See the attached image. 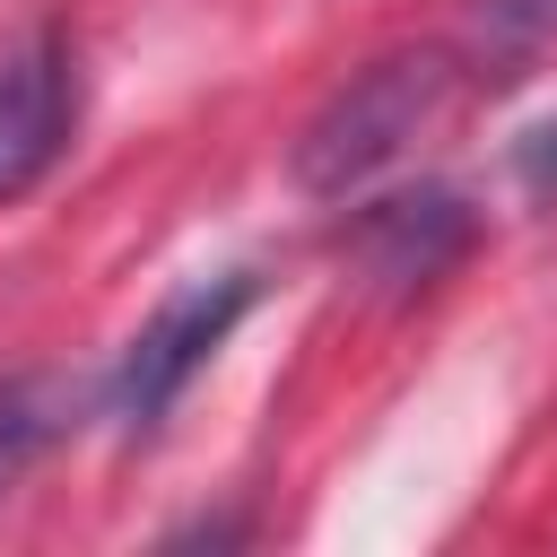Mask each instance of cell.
<instances>
[{
    "instance_id": "277c9868",
    "label": "cell",
    "mask_w": 557,
    "mask_h": 557,
    "mask_svg": "<svg viewBox=\"0 0 557 557\" xmlns=\"http://www.w3.org/2000/svg\"><path fill=\"white\" fill-rule=\"evenodd\" d=\"M479 244V209L461 200V191H444V183H418V191H392V200H374L366 218H357V252H366V270L383 278V287H426V278H444L461 252Z\"/></svg>"
},
{
    "instance_id": "8992f818",
    "label": "cell",
    "mask_w": 557,
    "mask_h": 557,
    "mask_svg": "<svg viewBox=\"0 0 557 557\" xmlns=\"http://www.w3.org/2000/svg\"><path fill=\"white\" fill-rule=\"evenodd\" d=\"M548 44H557V0H479L453 52L470 61V78H513Z\"/></svg>"
},
{
    "instance_id": "5b68a950",
    "label": "cell",
    "mask_w": 557,
    "mask_h": 557,
    "mask_svg": "<svg viewBox=\"0 0 557 557\" xmlns=\"http://www.w3.org/2000/svg\"><path fill=\"white\" fill-rule=\"evenodd\" d=\"M78 383L52 374V366H26V374H0V496L78 426Z\"/></svg>"
},
{
    "instance_id": "3957f363",
    "label": "cell",
    "mask_w": 557,
    "mask_h": 557,
    "mask_svg": "<svg viewBox=\"0 0 557 557\" xmlns=\"http://www.w3.org/2000/svg\"><path fill=\"white\" fill-rule=\"evenodd\" d=\"M78 131V61L61 26H26L0 44V209L26 200Z\"/></svg>"
},
{
    "instance_id": "7a4b0ae2",
    "label": "cell",
    "mask_w": 557,
    "mask_h": 557,
    "mask_svg": "<svg viewBox=\"0 0 557 557\" xmlns=\"http://www.w3.org/2000/svg\"><path fill=\"white\" fill-rule=\"evenodd\" d=\"M261 305V270H200L174 296H157V313L122 339L113 374H104V418L139 444L165 426V409L191 392V374L235 339V322Z\"/></svg>"
},
{
    "instance_id": "52a82bcc",
    "label": "cell",
    "mask_w": 557,
    "mask_h": 557,
    "mask_svg": "<svg viewBox=\"0 0 557 557\" xmlns=\"http://www.w3.org/2000/svg\"><path fill=\"white\" fill-rule=\"evenodd\" d=\"M513 183L531 209H557V113H540L522 139H513Z\"/></svg>"
},
{
    "instance_id": "6da1fadb",
    "label": "cell",
    "mask_w": 557,
    "mask_h": 557,
    "mask_svg": "<svg viewBox=\"0 0 557 557\" xmlns=\"http://www.w3.org/2000/svg\"><path fill=\"white\" fill-rule=\"evenodd\" d=\"M461 87H470V61L453 44H409V52L348 70L322 96V113L296 131V157H287L296 191L305 200H357L366 183H383L409 157V139H426L444 122V104Z\"/></svg>"
}]
</instances>
